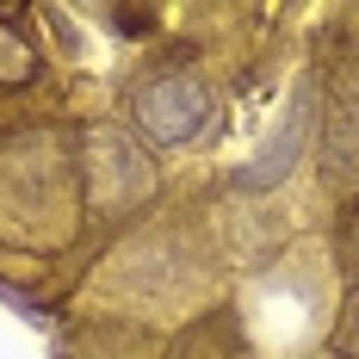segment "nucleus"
I'll return each mask as SVG.
<instances>
[{
    "label": "nucleus",
    "mask_w": 359,
    "mask_h": 359,
    "mask_svg": "<svg viewBox=\"0 0 359 359\" xmlns=\"http://www.w3.org/2000/svg\"><path fill=\"white\" fill-rule=\"evenodd\" d=\"M137 124L149 143H192L211 124V87L192 74H161L137 93Z\"/></svg>",
    "instance_id": "nucleus-1"
}]
</instances>
